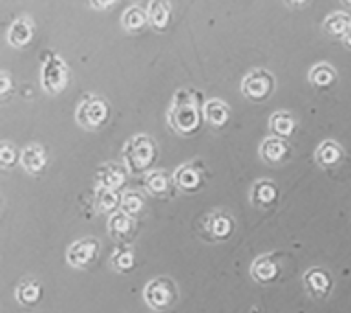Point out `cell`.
Segmentation results:
<instances>
[{"mask_svg":"<svg viewBox=\"0 0 351 313\" xmlns=\"http://www.w3.org/2000/svg\"><path fill=\"white\" fill-rule=\"evenodd\" d=\"M205 103L207 101L203 99L202 92H197L196 88H181L172 97V106L167 114V123L178 136H196L205 123V117H203Z\"/></svg>","mask_w":351,"mask_h":313,"instance_id":"cell-1","label":"cell"},{"mask_svg":"<svg viewBox=\"0 0 351 313\" xmlns=\"http://www.w3.org/2000/svg\"><path fill=\"white\" fill-rule=\"evenodd\" d=\"M159 148L158 143L148 134H136L132 136L123 147V159L125 167L132 176H147L156 161H158Z\"/></svg>","mask_w":351,"mask_h":313,"instance_id":"cell-2","label":"cell"},{"mask_svg":"<svg viewBox=\"0 0 351 313\" xmlns=\"http://www.w3.org/2000/svg\"><path fill=\"white\" fill-rule=\"evenodd\" d=\"M110 114H112V108H110L108 101L90 93V95H84L79 106H77L75 119L79 126H82L84 130L95 132L108 123Z\"/></svg>","mask_w":351,"mask_h":313,"instance_id":"cell-3","label":"cell"},{"mask_svg":"<svg viewBox=\"0 0 351 313\" xmlns=\"http://www.w3.org/2000/svg\"><path fill=\"white\" fill-rule=\"evenodd\" d=\"M68 81H70V73L62 57L51 51L44 54L43 65H40V84L44 92L49 95H59L66 90Z\"/></svg>","mask_w":351,"mask_h":313,"instance_id":"cell-4","label":"cell"},{"mask_svg":"<svg viewBox=\"0 0 351 313\" xmlns=\"http://www.w3.org/2000/svg\"><path fill=\"white\" fill-rule=\"evenodd\" d=\"M241 95L251 103H263L273 95L276 81L274 76L265 68H254L241 79Z\"/></svg>","mask_w":351,"mask_h":313,"instance_id":"cell-5","label":"cell"},{"mask_svg":"<svg viewBox=\"0 0 351 313\" xmlns=\"http://www.w3.org/2000/svg\"><path fill=\"white\" fill-rule=\"evenodd\" d=\"M143 299L148 308H152L156 312H163L178 301V286L169 277H156L145 286Z\"/></svg>","mask_w":351,"mask_h":313,"instance_id":"cell-6","label":"cell"},{"mask_svg":"<svg viewBox=\"0 0 351 313\" xmlns=\"http://www.w3.org/2000/svg\"><path fill=\"white\" fill-rule=\"evenodd\" d=\"M176 189L185 194H196L207 185V167L202 159L180 165L174 172Z\"/></svg>","mask_w":351,"mask_h":313,"instance_id":"cell-7","label":"cell"},{"mask_svg":"<svg viewBox=\"0 0 351 313\" xmlns=\"http://www.w3.org/2000/svg\"><path fill=\"white\" fill-rule=\"evenodd\" d=\"M234 218L225 211H213L203 218V236L208 242L229 240L234 233Z\"/></svg>","mask_w":351,"mask_h":313,"instance_id":"cell-8","label":"cell"},{"mask_svg":"<svg viewBox=\"0 0 351 313\" xmlns=\"http://www.w3.org/2000/svg\"><path fill=\"white\" fill-rule=\"evenodd\" d=\"M99 240L93 236H86V238H79L68 247L66 251V262L70 264L71 268L86 269L88 266H92L95 262V258L99 255Z\"/></svg>","mask_w":351,"mask_h":313,"instance_id":"cell-9","label":"cell"},{"mask_svg":"<svg viewBox=\"0 0 351 313\" xmlns=\"http://www.w3.org/2000/svg\"><path fill=\"white\" fill-rule=\"evenodd\" d=\"M143 187L154 198H169L174 194V191H178L174 183V174H170L169 170L163 169L150 170L143 180Z\"/></svg>","mask_w":351,"mask_h":313,"instance_id":"cell-10","label":"cell"},{"mask_svg":"<svg viewBox=\"0 0 351 313\" xmlns=\"http://www.w3.org/2000/svg\"><path fill=\"white\" fill-rule=\"evenodd\" d=\"M304 286L313 299H326L333 291V277L324 268H311L304 273Z\"/></svg>","mask_w":351,"mask_h":313,"instance_id":"cell-11","label":"cell"},{"mask_svg":"<svg viewBox=\"0 0 351 313\" xmlns=\"http://www.w3.org/2000/svg\"><path fill=\"white\" fill-rule=\"evenodd\" d=\"M260 158L269 165H280V163H285L287 159L291 158V145L287 139H280V137H274V136H269L265 137L262 143H260Z\"/></svg>","mask_w":351,"mask_h":313,"instance_id":"cell-12","label":"cell"},{"mask_svg":"<svg viewBox=\"0 0 351 313\" xmlns=\"http://www.w3.org/2000/svg\"><path fill=\"white\" fill-rule=\"evenodd\" d=\"M280 200V189L273 180H256L249 192V202L252 207L269 209Z\"/></svg>","mask_w":351,"mask_h":313,"instance_id":"cell-13","label":"cell"},{"mask_svg":"<svg viewBox=\"0 0 351 313\" xmlns=\"http://www.w3.org/2000/svg\"><path fill=\"white\" fill-rule=\"evenodd\" d=\"M128 169L121 163H104L95 170V183L97 187L104 189H112V191H119L121 187L126 183L128 178Z\"/></svg>","mask_w":351,"mask_h":313,"instance_id":"cell-14","label":"cell"},{"mask_svg":"<svg viewBox=\"0 0 351 313\" xmlns=\"http://www.w3.org/2000/svg\"><path fill=\"white\" fill-rule=\"evenodd\" d=\"M48 150H46L43 145L32 143V145H27V147L22 150L21 165L22 169L26 170L29 176H40L44 170L48 169Z\"/></svg>","mask_w":351,"mask_h":313,"instance_id":"cell-15","label":"cell"},{"mask_svg":"<svg viewBox=\"0 0 351 313\" xmlns=\"http://www.w3.org/2000/svg\"><path fill=\"white\" fill-rule=\"evenodd\" d=\"M106 229H108V235L112 240L119 242V244L125 246V244H128V242L134 238V233H136V220L123 213V211H119V213H115L110 216Z\"/></svg>","mask_w":351,"mask_h":313,"instance_id":"cell-16","label":"cell"},{"mask_svg":"<svg viewBox=\"0 0 351 313\" xmlns=\"http://www.w3.org/2000/svg\"><path fill=\"white\" fill-rule=\"evenodd\" d=\"M280 275V264L273 255H260L254 258L251 264V277L254 282L262 286L273 284L274 280L278 279Z\"/></svg>","mask_w":351,"mask_h":313,"instance_id":"cell-17","label":"cell"},{"mask_svg":"<svg viewBox=\"0 0 351 313\" xmlns=\"http://www.w3.org/2000/svg\"><path fill=\"white\" fill-rule=\"evenodd\" d=\"M33 37H35V22L32 16L22 15L11 22L10 30H8V43L13 48H26L33 40Z\"/></svg>","mask_w":351,"mask_h":313,"instance_id":"cell-18","label":"cell"},{"mask_svg":"<svg viewBox=\"0 0 351 313\" xmlns=\"http://www.w3.org/2000/svg\"><path fill=\"white\" fill-rule=\"evenodd\" d=\"M203 117L210 128L214 130H221L227 126L230 119V108L229 104L221 101V99H208L205 106H203Z\"/></svg>","mask_w":351,"mask_h":313,"instance_id":"cell-19","label":"cell"},{"mask_svg":"<svg viewBox=\"0 0 351 313\" xmlns=\"http://www.w3.org/2000/svg\"><path fill=\"white\" fill-rule=\"evenodd\" d=\"M147 15H148V26L152 27L154 32H167L172 24V10H170L169 2L163 0H152L147 4Z\"/></svg>","mask_w":351,"mask_h":313,"instance_id":"cell-20","label":"cell"},{"mask_svg":"<svg viewBox=\"0 0 351 313\" xmlns=\"http://www.w3.org/2000/svg\"><path fill=\"white\" fill-rule=\"evenodd\" d=\"M296 126H298L296 117L287 110L274 112L269 119V130L274 137H280V139H289L296 132Z\"/></svg>","mask_w":351,"mask_h":313,"instance_id":"cell-21","label":"cell"},{"mask_svg":"<svg viewBox=\"0 0 351 313\" xmlns=\"http://www.w3.org/2000/svg\"><path fill=\"white\" fill-rule=\"evenodd\" d=\"M15 297L22 306H37L40 299H43V284L37 279H22L16 286Z\"/></svg>","mask_w":351,"mask_h":313,"instance_id":"cell-22","label":"cell"},{"mask_svg":"<svg viewBox=\"0 0 351 313\" xmlns=\"http://www.w3.org/2000/svg\"><path fill=\"white\" fill-rule=\"evenodd\" d=\"M121 194L119 191H112V189H104L97 187L95 189V196H93V205L99 214H115L121 211Z\"/></svg>","mask_w":351,"mask_h":313,"instance_id":"cell-23","label":"cell"},{"mask_svg":"<svg viewBox=\"0 0 351 313\" xmlns=\"http://www.w3.org/2000/svg\"><path fill=\"white\" fill-rule=\"evenodd\" d=\"M342 158H344V148L340 147L337 141H333V139H326L315 150V161L320 167H324V169L339 165Z\"/></svg>","mask_w":351,"mask_h":313,"instance_id":"cell-24","label":"cell"},{"mask_svg":"<svg viewBox=\"0 0 351 313\" xmlns=\"http://www.w3.org/2000/svg\"><path fill=\"white\" fill-rule=\"evenodd\" d=\"M351 26V19L348 13L344 11H335V13H329L322 22V30L324 33L328 35V37L333 38H340L346 35V32L350 30Z\"/></svg>","mask_w":351,"mask_h":313,"instance_id":"cell-25","label":"cell"},{"mask_svg":"<svg viewBox=\"0 0 351 313\" xmlns=\"http://www.w3.org/2000/svg\"><path fill=\"white\" fill-rule=\"evenodd\" d=\"M121 26L128 33H139L148 26L147 10H143L141 5H130L126 8L123 16H121Z\"/></svg>","mask_w":351,"mask_h":313,"instance_id":"cell-26","label":"cell"},{"mask_svg":"<svg viewBox=\"0 0 351 313\" xmlns=\"http://www.w3.org/2000/svg\"><path fill=\"white\" fill-rule=\"evenodd\" d=\"M337 70L328 62H318L309 70V82L315 88L320 90H329L337 82Z\"/></svg>","mask_w":351,"mask_h":313,"instance_id":"cell-27","label":"cell"},{"mask_svg":"<svg viewBox=\"0 0 351 313\" xmlns=\"http://www.w3.org/2000/svg\"><path fill=\"white\" fill-rule=\"evenodd\" d=\"M110 266L117 273H130L136 268V253L128 244L117 247L110 257Z\"/></svg>","mask_w":351,"mask_h":313,"instance_id":"cell-28","label":"cell"},{"mask_svg":"<svg viewBox=\"0 0 351 313\" xmlns=\"http://www.w3.org/2000/svg\"><path fill=\"white\" fill-rule=\"evenodd\" d=\"M145 209H147V203H145V196H143L139 191H126L123 192L121 196V211L128 216H132L134 220H137L139 216L145 214Z\"/></svg>","mask_w":351,"mask_h":313,"instance_id":"cell-29","label":"cell"},{"mask_svg":"<svg viewBox=\"0 0 351 313\" xmlns=\"http://www.w3.org/2000/svg\"><path fill=\"white\" fill-rule=\"evenodd\" d=\"M21 156L22 152L16 150V147L13 143L4 141L0 145V165H2L4 169H11V167H15L16 163H21Z\"/></svg>","mask_w":351,"mask_h":313,"instance_id":"cell-30","label":"cell"},{"mask_svg":"<svg viewBox=\"0 0 351 313\" xmlns=\"http://www.w3.org/2000/svg\"><path fill=\"white\" fill-rule=\"evenodd\" d=\"M13 88H15V82L11 79L10 71H2L0 73V97H5Z\"/></svg>","mask_w":351,"mask_h":313,"instance_id":"cell-31","label":"cell"},{"mask_svg":"<svg viewBox=\"0 0 351 313\" xmlns=\"http://www.w3.org/2000/svg\"><path fill=\"white\" fill-rule=\"evenodd\" d=\"M342 44H344L348 49H351V26H350V30L346 32L344 37H342Z\"/></svg>","mask_w":351,"mask_h":313,"instance_id":"cell-32","label":"cell"},{"mask_svg":"<svg viewBox=\"0 0 351 313\" xmlns=\"http://www.w3.org/2000/svg\"><path fill=\"white\" fill-rule=\"evenodd\" d=\"M92 8H97V10H104V8H110V5H114V2H103V4H99V2H90Z\"/></svg>","mask_w":351,"mask_h":313,"instance_id":"cell-33","label":"cell"},{"mask_svg":"<svg viewBox=\"0 0 351 313\" xmlns=\"http://www.w3.org/2000/svg\"><path fill=\"white\" fill-rule=\"evenodd\" d=\"M285 5H287V8H307V5H309V4H307V2H302V4H295V2L291 4V2H287V4H285Z\"/></svg>","mask_w":351,"mask_h":313,"instance_id":"cell-34","label":"cell"}]
</instances>
